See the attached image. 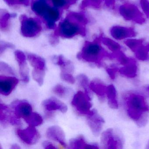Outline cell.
Instances as JSON below:
<instances>
[{
  "label": "cell",
  "mask_w": 149,
  "mask_h": 149,
  "mask_svg": "<svg viewBox=\"0 0 149 149\" xmlns=\"http://www.w3.org/2000/svg\"><path fill=\"white\" fill-rule=\"evenodd\" d=\"M123 103L129 118L139 127L144 126L148 121L149 106L145 97L136 91H130L123 96Z\"/></svg>",
  "instance_id": "1"
},
{
  "label": "cell",
  "mask_w": 149,
  "mask_h": 149,
  "mask_svg": "<svg viewBox=\"0 0 149 149\" xmlns=\"http://www.w3.org/2000/svg\"><path fill=\"white\" fill-rule=\"evenodd\" d=\"M101 36L97 38L92 42H86L83 47L81 51L77 54L79 60L95 64L101 67L102 61L104 58H112V54L108 53L100 45Z\"/></svg>",
  "instance_id": "2"
},
{
  "label": "cell",
  "mask_w": 149,
  "mask_h": 149,
  "mask_svg": "<svg viewBox=\"0 0 149 149\" xmlns=\"http://www.w3.org/2000/svg\"><path fill=\"white\" fill-rule=\"evenodd\" d=\"M85 26L68 14L66 19L60 22L55 34L68 39L79 34L84 36L86 34Z\"/></svg>",
  "instance_id": "3"
},
{
  "label": "cell",
  "mask_w": 149,
  "mask_h": 149,
  "mask_svg": "<svg viewBox=\"0 0 149 149\" xmlns=\"http://www.w3.org/2000/svg\"><path fill=\"white\" fill-rule=\"evenodd\" d=\"M101 144L103 149H123L124 145L123 137L117 130L109 128L102 133Z\"/></svg>",
  "instance_id": "4"
},
{
  "label": "cell",
  "mask_w": 149,
  "mask_h": 149,
  "mask_svg": "<svg viewBox=\"0 0 149 149\" xmlns=\"http://www.w3.org/2000/svg\"><path fill=\"white\" fill-rule=\"evenodd\" d=\"M91 97L85 92L79 91L74 95L71 104L80 114L88 116L93 112V110H91Z\"/></svg>",
  "instance_id": "5"
},
{
  "label": "cell",
  "mask_w": 149,
  "mask_h": 149,
  "mask_svg": "<svg viewBox=\"0 0 149 149\" xmlns=\"http://www.w3.org/2000/svg\"><path fill=\"white\" fill-rule=\"evenodd\" d=\"M119 12L121 16L127 21L142 25L145 22L142 13L134 4L125 3L120 6Z\"/></svg>",
  "instance_id": "6"
},
{
  "label": "cell",
  "mask_w": 149,
  "mask_h": 149,
  "mask_svg": "<svg viewBox=\"0 0 149 149\" xmlns=\"http://www.w3.org/2000/svg\"><path fill=\"white\" fill-rule=\"evenodd\" d=\"M20 19L21 32L25 37H34L41 31L40 25L33 18H28L23 15L21 17Z\"/></svg>",
  "instance_id": "7"
},
{
  "label": "cell",
  "mask_w": 149,
  "mask_h": 149,
  "mask_svg": "<svg viewBox=\"0 0 149 149\" xmlns=\"http://www.w3.org/2000/svg\"><path fill=\"white\" fill-rule=\"evenodd\" d=\"M16 133L22 142L29 145L36 143L40 138L39 132L33 126H29L24 130L17 129Z\"/></svg>",
  "instance_id": "8"
},
{
  "label": "cell",
  "mask_w": 149,
  "mask_h": 149,
  "mask_svg": "<svg viewBox=\"0 0 149 149\" xmlns=\"http://www.w3.org/2000/svg\"><path fill=\"white\" fill-rule=\"evenodd\" d=\"M87 120L88 125L94 135L95 136L99 135L104 123L103 118L97 113L96 110L93 109V113L88 116Z\"/></svg>",
  "instance_id": "9"
},
{
  "label": "cell",
  "mask_w": 149,
  "mask_h": 149,
  "mask_svg": "<svg viewBox=\"0 0 149 149\" xmlns=\"http://www.w3.org/2000/svg\"><path fill=\"white\" fill-rule=\"evenodd\" d=\"M15 110V114L18 118L26 120L33 113L31 104L25 101H15L12 104Z\"/></svg>",
  "instance_id": "10"
},
{
  "label": "cell",
  "mask_w": 149,
  "mask_h": 149,
  "mask_svg": "<svg viewBox=\"0 0 149 149\" xmlns=\"http://www.w3.org/2000/svg\"><path fill=\"white\" fill-rule=\"evenodd\" d=\"M15 59L19 68V74L22 81L28 83L29 81V70L26 62V58L22 51L16 50L15 53Z\"/></svg>",
  "instance_id": "11"
},
{
  "label": "cell",
  "mask_w": 149,
  "mask_h": 149,
  "mask_svg": "<svg viewBox=\"0 0 149 149\" xmlns=\"http://www.w3.org/2000/svg\"><path fill=\"white\" fill-rule=\"evenodd\" d=\"M19 82L14 77L0 76V93L5 96L10 95Z\"/></svg>",
  "instance_id": "12"
},
{
  "label": "cell",
  "mask_w": 149,
  "mask_h": 149,
  "mask_svg": "<svg viewBox=\"0 0 149 149\" xmlns=\"http://www.w3.org/2000/svg\"><path fill=\"white\" fill-rule=\"evenodd\" d=\"M110 33L111 36L117 40L134 37L137 34L136 32L133 29L117 26L111 29Z\"/></svg>",
  "instance_id": "13"
},
{
  "label": "cell",
  "mask_w": 149,
  "mask_h": 149,
  "mask_svg": "<svg viewBox=\"0 0 149 149\" xmlns=\"http://www.w3.org/2000/svg\"><path fill=\"white\" fill-rule=\"evenodd\" d=\"M46 136L49 139L58 142L63 147H67L65 133L59 126L54 125L49 127L46 132Z\"/></svg>",
  "instance_id": "14"
},
{
  "label": "cell",
  "mask_w": 149,
  "mask_h": 149,
  "mask_svg": "<svg viewBox=\"0 0 149 149\" xmlns=\"http://www.w3.org/2000/svg\"><path fill=\"white\" fill-rule=\"evenodd\" d=\"M42 106L48 113L54 111L59 110L63 113L68 111L67 105L55 97H51L44 100L42 103Z\"/></svg>",
  "instance_id": "15"
},
{
  "label": "cell",
  "mask_w": 149,
  "mask_h": 149,
  "mask_svg": "<svg viewBox=\"0 0 149 149\" xmlns=\"http://www.w3.org/2000/svg\"><path fill=\"white\" fill-rule=\"evenodd\" d=\"M42 17L47 22L48 27L52 29L54 28L56 22L60 19V12L56 8H52L49 6Z\"/></svg>",
  "instance_id": "16"
},
{
  "label": "cell",
  "mask_w": 149,
  "mask_h": 149,
  "mask_svg": "<svg viewBox=\"0 0 149 149\" xmlns=\"http://www.w3.org/2000/svg\"><path fill=\"white\" fill-rule=\"evenodd\" d=\"M119 73L128 78H134L137 75L138 66L136 61L131 58L130 62L119 69Z\"/></svg>",
  "instance_id": "17"
},
{
  "label": "cell",
  "mask_w": 149,
  "mask_h": 149,
  "mask_svg": "<svg viewBox=\"0 0 149 149\" xmlns=\"http://www.w3.org/2000/svg\"><path fill=\"white\" fill-rule=\"evenodd\" d=\"M107 87L104 82L98 79H94L90 84V89L95 92L100 100H104Z\"/></svg>",
  "instance_id": "18"
},
{
  "label": "cell",
  "mask_w": 149,
  "mask_h": 149,
  "mask_svg": "<svg viewBox=\"0 0 149 149\" xmlns=\"http://www.w3.org/2000/svg\"><path fill=\"white\" fill-rule=\"evenodd\" d=\"M70 147L71 149H98L96 144H89L86 143L83 136H80L76 138L73 139L70 141Z\"/></svg>",
  "instance_id": "19"
},
{
  "label": "cell",
  "mask_w": 149,
  "mask_h": 149,
  "mask_svg": "<svg viewBox=\"0 0 149 149\" xmlns=\"http://www.w3.org/2000/svg\"><path fill=\"white\" fill-rule=\"evenodd\" d=\"M106 95L108 100V104L110 108L114 109L118 108V103L117 100V93L116 88L113 84L107 87Z\"/></svg>",
  "instance_id": "20"
},
{
  "label": "cell",
  "mask_w": 149,
  "mask_h": 149,
  "mask_svg": "<svg viewBox=\"0 0 149 149\" xmlns=\"http://www.w3.org/2000/svg\"><path fill=\"white\" fill-rule=\"evenodd\" d=\"M27 59L33 69L45 70V60L40 56L34 54H29L27 55Z\"/></svg>",
  "instance_id": "21"
},
{
  "label": "cell",
  "mask_w": 149,
  "mask_h": 149,
  "mask_svg": "<svg viewBox=\"0 0 149 149\" xmlns=\"http://www.w3.org/2000/svg\"><path fill=\"white\" fill-rule=\"evenodd\" d=\"M56 64L60 66L62 72H67L72 74L74 71L73 63L70 61L67 60L62 55L57 57Z\"/></svg>",
  "instance_id": "22"
},
{
  "label": "cell",
  "mask_w": 149,
  "mask_h": 149,
  "mask_svg": "<svg viewBox=\"0 0 149 149\" xmlns=\"http://www.w3.org/2000/svg\"><path fill=\"white\" fill-rule=\"evenodd\" d=\"M45 0H36L32 5V10L37 15L42 17L48 7Z\"/></svg>",
  "instance_id": "23"
},
{
  "label": "cell",
  "mask_w": 149,
  "mask_h": 149,
  "mask_svg": "<svg viewBox=\"0 0 149 149\" xmlns=\"http://www.w3.org/2000/svg\"><path fill=\"white\" fill-rule=\"evenodd\" d=\"M0 105V121L1 124L3 126H5L6 125L8 122H9V120L12 116L10 113L9 108L6 105L2 103H1Z\"/></svg>",
  "instance_id": "24"
},
{
  "label": "cell",
  "mask_w": 149,
  "mask_h": 149,
  "mask_svg": "<svg viewBox=\"0 0 149 149\" xmlns=\"http://www.w3.org/2000/svg\"><path fill=\"white\" fill-rule=\"evenodd\" d=\"M101 42H102L111 51H112L113 53H117L121 50L120 45L111 39L105 38L101 36Z\"/></svg>",
  "instance_id": "25"
},
{
  "label": "cell",
  "mask_w": 149,
  "mask_h": 149,
  "mask_svg": "<svg viewBox=\"0 0 149 149\" xmlns=\"http://www.w3.org/2000/svg\"><path fill=\"white\" fill-rule=\"evenodd\" d=\"M25 120L29 126L33 127L40 125L43 122V119L41 116L36 112H33L31 115Z\"/></svg>",
  "instance_id": "26"
},
{
  "label": "cell",
  "mask_w": 149,
  "mask_h": 149,
  "mask_svg": "<svg viewBox=\"0 0 149 149\" xmlns=\"http://www.w3.org/2000/svg\"><path fill=\"white\" fill-rule=\"evenodd\" d=\"M77 80L79 85L84 89V92L91 97V94L90 91V90H91L90 88V84L87 76L83 74H81L77 76Z\"/></svg>",
  "instance_id": "27"
},
{
  "label": "cell",
  "mask_w": 149,
  "mask_h": 149,
  "mask_svg": "<svg viewBox=\"0 0 149 149\" xmlns=\"http://www.w3.org/2000/svg\"><path fill=\"white\" fill-rule=\"evenodd\" d=\"M149 52L146 46L142 45L134 52L136 57L141 61H147L149 60Z\"/></svg>",
  "instance_id": "28"
},
{
  "label": "cell",
  "mask_w": 149,
  "mask_h": 149,
  "mask_svg": "<svg viewBox=\"0 0 149 149\" xmlns=\"http://www.w3.org/2000/svg\"><path fill=\"white\" fill-rule=\"evenodd\" d=\"M33 79L40 86L43 84L45 76V70L35 69H33L32 72Z\"/></svg>",
  "instance_id": "29"
},
{
  "label": "cell",
  "mask_w": 149,
  "mask_h": 149,
  "mask_svg": "<svg viewBox=\"0 0 149 149\" xmlns=\"http://www.w3.org/2000/svg\"><path fill=\"white\" fill-rule=\"evenodd\" d=\"M143 40L142 39H129L125 41V45L133 52H135L140 46L143 45Z\"/></svg>",
  "instance_id": "30"
},
{
  "label": "cell",
  "mask_w": 149,
  "mask_h": 149,
  "mask_svg": "<svg viewBox=\"0 0 149 149\" xmlns=\"http://www.w3.org/2000/svg\"><path fill=\"white\" fill-rule=\"evenodd\" d=\"M102 0H83L81 4V8L84 9L87 7L99 8L101 6Z\"/></svg>",
  "instance_id": "31"
},
{
  "label": "cell",
  "mask_w": 149,
  "mask_h": 149,
  "mask_svg": "<svg viewBox=\"0 0 149 149\" xmlns=\"http://www.w3.org/2000/svg\"><path fill=\"white\" fill-rule=\"evenodd\" d=\"M112 55H113V57L116 58L118 61L123 66L130 62V61L131 60V58L127 57L121 50L117 53H113Z\"/></svg>",
  "instance_id": "32"
},
{
  "label": "cell",
  "mask_w": 149,
  "mask_h": 149,
  "mask_svg": "<svg viewBox=\"0 0 149 149\" xmlns=\"http://www.w3.org/2000/svg\"><path fill=\"white\" fill-rule=\"evenodd\" d=\"M53 92L59 96L64 97L68 94V90L61 84H57L53 89Z\"/></svg>",
  "instance_id": "33"
},
{
  "label": "cell",
  "mask_w": 149,
  "mask_h": 149,
  "mask_svg": "<svg viewBox=\"0 0 149 149\" xmlns=\"http://www.w3.org/2000/svg\"><path fill=\"white\" fill-rule=\"evenodd\" d=\"M0 72L7 74L14 75V71L7 63L1 62L0 63Z\"/></svg>",
  "instance_id": "34"
},
{
  "label": "cell",
  "mask_w": 149,
  "mask_h": 149,
  "mask_svg": "<svg viewBox=\"0 0 149 149\" xmlns=\"http://www.w3.org/2000/svg\"><path fill=\"white\" fill-rule=\"evenodd\" d=\"M55 8H67L70 6L69 0H51Z\"/></svg>",
  "instance_id": "35"
},
{
  "label": "cell",
  "mask_w": 149,
  "mask_h": 149,
  "mask_svg": "<svg viewBox=\"0 0 149 149\" xmlns=\"http://www.w3.org/2000/svg\"><path fill=\"white\" fill-rule=\"evenodd\" d=\"M61 77L63 80L68 83L74 84L75 82L74 77L70 73L61 72Z\"/></svg>",
  "instance_id": "36"
},
{
  "label": "cell",
  "mask_w": 149,
  "mask_h": 149,
  "mask_svg": "<svg viewBox=\"0 0 149 149\" xmlns=\"http://www.w3.org/2000/svg\"><path fill=\"white\" fill-rule=\"evenodd\" d=\"M11 17V15L8 13L4 14L3 15H1V28L5 29L6 28L8 25V20Z\"/></svg>",
  "instance_id": "37"
},
{
  "label": "cell",
  "mask_w": 149,
  "mask_h": 149,
  "mask_svg": "<svg viewBox=\"0 0 149 149\" xmlns=\"http://www.w3.org/2000/svg\"><path fill=\"white\" fill-rule=\"evenodd\" d=\"M140 4L143 12L147 18H149V0H140Z\"/></svg>",
  "instance_id": "38"
},
{
  "label": "cell",
  "mask_w": 149,
  "mask_h": 149,
  "mask_svg": "<svg viewBox=\"0 0 149 149\" xmlns=\"http://www.w3.org/2000/svg\"><path fill=\"white\" fill-rule=\"evenodd\" d=\"M106 70L110 77L113 80L115 79L116 74L118 71L119 69L116 67H113L111 68H106Z\"/></svg>",
  "instance_id": "39"
},
{
  "label": "cell",
  "mask_w": 149,
  "mask_h": 149,
  "mask_svg": "<svg viewBox=\"0 0 149 149\" xmlns=\"http://www.w3.org/2000/svg\"><path fill=\"white\" fill-rule=\"evenodd\" d=\"M14 47L13 44L11 43H8V42H1V55L3 54V52L7 49H13Z\"/></svg>",
  "instance_id": "40"
},
{
  "label": "cell",
  "mask_w": 149,
  "mask_h": 149,
  "mask_svg": "<svg viewBox=\"0 0 149 149\" xmlns=\"http://www.w3.org/2000/svg\"><path fill=\"white\" fill-rule=\"evenodd\" d=\"M43 147L45 149H56V147L50 142L46 141H44L42 144Z\"/></svg>",
  "instance_id": "41"
},
{
  "label": "cell",
  "mask_w": 149,
  "mask_h": 149,
  "mask_svg": "<svg viewBox=\"0 0 149 149\" xmlns=\"http://www.w3.org/2000/svg\"><path fill=\"white\" fill-rule=\"evenodd\" d=\"M105 2V5L107 7H110L113 6L116 3V0H102Z\"/></svg>",
  "instance_id": "42"
},
{
  "label": "cell",
  "mask_w": 149,
  "mask_h": 149,
  "mask_svg": "<svg viewBox=\"0 0 149 149\" xmlns=\"http://www.w3.org/2000/svg\"><path fill=\"white\" fill-rule=\"evenodd\" d=\"M18 4H23L25 5H29V0H17Z\"/></svg>",
  "instance_id": "43"
},
{
  "label": "cell",
  "mask_w": 149,
  "mask_h": 149,
  "mask_svg": "<svg viewBox=\"0 0 149 149\" xmlns=\"http://www.w3.org/2000/svg\"><path fill=\"white\" fill-rule=\"evenodd\" d=\"M143 89L146 92H147L148 94H149V84H147V85L144 86Z\"/></svg>",
  "instance_id": "44"
},
{
  "label": "cell",
  "mask_w": 149,
  "mask_h": 149,
  "mask_svg": "<svg viewBox=\"0 0 149 149\" xmlns=\"http://www.w3.org/2000/svg\"><path fill=\"white\" fill-rule=\"evenodd\" d=\"M11 149H20V147L19 146V145L17 144H14L12 146Z\"/></svg>",
  "instance_id": "45"
},
{
  "label": "cell",
  "mask_w": 149,
  "mask_h": 149,
  "mask_svg": "<svg viewBox=\"0 0 149 149\" xmlns=\"http://www.w3.org/2000/svg\"><path fill=\"white\" fill-rule=\"evenodd\" d=\"M146 148L147 149H149V141H148V143H147V145L146 146Z\"/></svg>",
  "instance_id": "46"
},
{
  "label": "cell",
  "mask_w": 149,
  "mask_h": 149,
  "mask_svg": "<svg viewBox=\"0 0 149 149\" xmlns=\"http://www.w3.org/2000/svg\"><path fill=\"white\" fill-rule=\"evenodd\" d=\"M146 48L147 49H148V51H149V44H148V45H146Z\"/></svg>",
  "instance_id": "47"
}]
</instances>
